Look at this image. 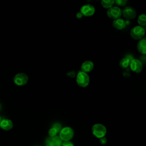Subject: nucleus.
<instances>
[{
  "mask_svg": "<svg viewBox=\"0 0 146 146\" xmlns=\"http://www.w3.org/2000/svg\"><path fill=\"white\" fill-rule=\"evenodd\" d=\"M76 82L79 87L85 88L90 83V76L87 73L79 71L76 76Z\"/></svg>",
  "mask_w": 146,
  "mask_h": 146,
  "instance_id": "nucleus-1",
  "label": "nucleus"
},
{
  "mask_svg": "<svg viewBox=\"0 0 146 146\" xmlns=\"http://www.w3.org/2000/svg\"><path fill=\"white\" fill-rule=\"evenodd\" d=\"M92 135L96 138L100 139L104 137L107 133L106 127L102 124L96 123L93 125L91 128Z\"/></svg>",
  "mask_w": 146,
  "mask_h": 146,
  "instance_id": "nucleus-2",
  "label": "nucleus"
},
{
  "mask_svg": "<svg viewBox=\"0 0 146 146\" xmlns=\"http://www.w3.org/2000/svg\"><path fill=\"white\" fill-rule=\"evenodd\" d=\"M145 30L144 27L137 25L132 27L130 31V35L134 40H140L144 38Z\"/></svg>",
  "mask_w": 146,
  "mask_h": 146,
  "instance_id": "nucleus-3",
  "label": "nucleus"
},
{
  "mask_svg": "<svg viewBox=\"0 0 146 146\" xmlns=\"http://www.w3.org/2000/svg\"><path fill=\"white\" fill-rule=\"evenodd\" d=\"M74 135V131L70 127H64L59 132V137L62 141H69L71 140Z\"/></svg>",
  "mask_w": 146,
  "mask_h": 146,
  "instance_id": "nucleus-4",
  "label": "nucleus"
},
{
  "mask_svg": "<svg viewBox=\"0 0 146 146\" xmlns=\"http://www.w3.org/2000/svg\"><path fill=\"white\" fill-rule=\"evenodd\" d=\"M15 84L18 86H22L25 85L29 81V77L27 75L23 72H19L17 74L13 79Z\"/></svg>",
  "mask_w": 146,
  "mask_h": 146,
  "instance_id": "nucleus-5",
  "label": "nucleus"
},
{
  "mask_svg": "<svg viewBox=\"0 0 146 146\" xmlns=\"http://www.w3.org/2000/svg\"><path fill=\"white\" fill-rule=\"evenodd\" d=\"M107 15L108 18L113 20L116 19L117 18H120L121 15V10L118 6H113L107 9Z\"/></svg>",
  "mask_w": 146,
  "mask_h": 146,
  "instance_id": "nucleus-6",
  "label": "nucleus"
},
{
  "mask_svg": "<svg viewBox=\"0 0 146 146\" xmlns=\"http://www.w3.org/2000/svg\"><path fill=\"white\" fill-rule=\"evenodd\" d=\"M131 71L135 73H140L142 71L143 68V63L138 59H132L129 65Z\"/></svg>",
  "mask_w": 146,
  "mask_h": 146,
  "instance_id": "nucleus-7",
  "label": "nucleus"
},
{
  "mask_svg": "<svg viewBox=\"0 0 146 146\" xmlns=\"http://www.w3.org/2000/svg\"><path fill=\"white\" fill-rule=\"evenodd\" d=\"M121 15L127 19H133L136 17V11L133 7L126 6L121 10Z\"/></svg>",
  "mask_w": 146,
  "mask_h": 146,
  "instance_id": "nucleus-8",
  "label": "nucleus"
},
{
  "mask_svg": "<svg viewBox=\"0 0 146 146\" xmlns=\"http://www.w3.org/2000/svg\"><path fill=\"white\" fill-rule=\"evenodd\" d=\"M84 17H91L92 16L95 12V7L90 3H87L83 5L80 9L79 11Z\"/></svg>",
  "mask_w": 146,
  "mask_h": 146,
  "instance_id": "nucleus-9",
  "label": "nucleus"
},
{
  "mask_svg": "<svg viewBox=\"0 0 146 146\" xmlns=\"http://www.w3.org/2000/svg\"><path fill=\"white\" fill-rule=\"evenodd\" d=\"M62 143V141L58 136H48L45 140L46 146H61Z\"/></svg>",
  "mask_w": 146,
  "mask_h": 146,
  "instance_id": "nucleus-10",
  "label": "nucleus"
},
{
  "mask_svg": "<svg viewBox=\"0 0 146 146\" xmlns=\"http://www.w3.org/2000/svg\"><path fill=\"white\" fill-rule=\"evenodd\" d=\"M112 26L116 30H121L125 27L126 22L123 18H119L113 21Z\"/></svg>",
  "mask_w": 146,
  "mask_h": 146,
  "instance_id": "nucleus-11",
  "label": "nucleus"
},
{
  "mask_svg": "<svg viewBox=\"0 0 146 146\" xmlns=\"http://www.w3.org/2000/svg\"><path fill=\"white\" fill-rule=\"evenodd\" d=\"M94 67V63L91 60H85L81 64L80 71L88 73L93 70Z\"/></svg>",
  "mask_w": 146,
  "mask_h": 146,
  "instance_id": "nucleus-12",
  "label": "nucleus"
},
{
  "mask_svg": "<svg viewBox=\"0 0 146 146\" xmlns=\"http://www.w3.org/2000/svg\"><path fill=\"white\" fill-rule=\"evenodd\" d=\"M136 47L139 53L145 55L146 54V38H143L139 40Z\"/></svg>",
  "mask_w": 146,
  "mask_h": 146,
  "instance_id": "nucleus-13",
  "label": "nucleus"
},
{
  "mask_svg": "<svg viewBox=\"0 0 146 146\" xmlns=\"http://www.w3.org/2000/svg\"><path fill=\"white\" fill-rule=\"evenodd\" d=\"M13 127V121L9 119H2L0 121V128L5 131H9Z\"/></svg>",
  "mask_w": 146,
  "mask_h": 146,
  "instance_id": "nucleus-14",
  "label": "nucleus"
},
{
  "mask_svg": "<svg viewBox=\"0 0 146 146\" xmlns=\"http://www.w3.org/2000/svg\"><path fill=\"white\" fill-rule=\"evenodd\" d=\"M100 3L103 8L108 9L113 6L115 2L114 0H101Z\"/></svg>",
  "mask_w": 146,
  "mask_h": 146,
  "instance_id": "nucleus-15",
  "label": "nucleus"
},
{
  "mask_svg": "<svg viewBox=\"0 0 146 146\" xmlns=\"http://www.w3.org/2000/svg\"><path fill=\"white\" fill-rule=\"evenodd\" d=\"M137 23L139 26L144 27L146 25V15L145 14H141L137 17Z\"/></svg>",
  "mask_w": 146,
  "mask_h": 146,
  "instance_id": "nucleus-16",
  "label": "nucleus"
},
{
  "mask_svg": "<svg viewBox=\"0 0 146 146\" xmlns=\"http://www.w3.org/2000/svg\"><path fill=\"white\" fill-rule=\"evenodd\" d=\"M132 59H129L128 57H124L119 62V65L120 66L123 68H127L129 65V63L130 61Z\"/></svg>",
  "mask_w": 146,
  "mask_h": 146,
  "instance_id": "nucleus-17",
  "label": "nucleus"
},
{
  "mask_svg": "<svg viewBox=\"0 0 146 146\" xmlns=\"http://www.w3.org/2000/svg\"><path fill=\"white\" fill-rule=\"evenodd\" d=\"M58 133V132L56 131V129H55L54 128L51 127L48 129V136L50 137H53V136H56V135Z\"/></svg>",
  "mask_w": 146,
  "mask_h": 146,
  "instance_id": "nucleus-18",
  "label": "nucleus"
},
{
  "mask_svg": "<svg viewBox=\"0 0 146 146\" xmlns=\"http://www.w3.org/2000/svg\"><path fill=\"white\" fill-rule=\"evenodd\" d=\"M128 0H114L115 3L119 6H124L127 3Z\"/></svg>",
  "mask_w": 146,
  "mask_h": 146,
  "instance_id": "nucleus-19",
  "label": "nucleus"
},
{
  "mask_svg": "<svg viewBox=\"0 0 146 146\" xmlns=\"http://www.w3.org/2000/svg\"><path fill=\"white\" fill-rule=\"evenodd\" d=\"M52 127H53L55 129H56V131L58 132V133H59L60 131L62 128V125L60 123H54L52 124Z\"/></svg>",
  "mask_w": 146,
  "mask_h": 146,
  "instance_id": "nucleus-20",
  "label": "nucleus"
},
{
  "mask_svg": "<svg viewBox=\"0 0 146 146\" xmlns=\"http://www.w3.org/2000/svg\"><path fill=\"white\" fill-rule=\"evenodd\" d=\"M61 146H74V145L72 142H71L70 140H69V141H62Z\"/></svg>",
  "mask_w": 146,
  "mask_h": 146,
  "instance_id": "nucleus-21",
  "label": "nucleus"
},
{
  "mask_svg": "<svg viewBox=\"0 0 146 146\" xmlns=\"http://www.w3.org/2000/svg\"><path fill=\"white\" fill-rule=\"evenodd\" d=\"M99 141H100V144H102L103 145V144H105L107 143V138L104 136V137H103L99 139Z\"/></svg>",
  "mask_w": 146,
  "mask_h": 146,
  "instance_id": "nucleus-22",
  "label": "nucleus"
},
{
  "mask_svg": "<svg viewBox=\"0 0 146 146\" xmlns=\"http://www.w3.org/2000/svg\"><path fill=\"white\" fill-rule=\"evenodd\" d=\"M76 17L78 19H80V18H82L83 17V15H82V14L80 11H79V12H78L76 14Z\"/></svg>",
  "mask_w": 146,
  "mask_h": 146,
  "instance_id": "nucleus-23",
  "label": "nucleus"
},
{
  "mask_svg": "<svg viewBox=\"0 0 146 146\" xmlns=\"http://www.w3.org/2000/svg\"><path fill=\"white\" fill-rule=\"evenodd\" d=\"M1 120H2V119H1V116H0V121H1Z\"/></svg>",
  "mask_w": 146,
  "mask_h": 146,
  "instance_id": "nucleus-24",
  "label": "nucleus"
}]
</instances>
